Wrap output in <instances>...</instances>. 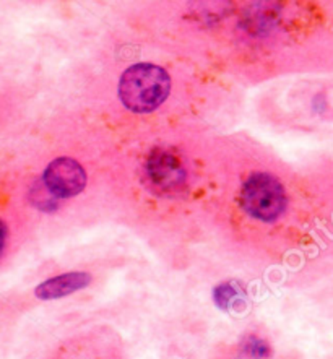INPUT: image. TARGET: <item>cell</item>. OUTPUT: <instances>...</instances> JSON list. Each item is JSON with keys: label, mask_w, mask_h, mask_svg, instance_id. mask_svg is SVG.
I'll use <instances>...</instances> for the list:
<instances>
[{"label": "cell", "mask_w": 333, "mask_h": 359, "mask_svg": "<svg viewBox=\"0 0 333 359\" xmlns=\"http://www.w3.org/2000/svg\"><path fill=\"white\" fill-rule=\"evenodd\" d=\"M171 91L168 72L155 64H135L127 69L119 81L122 104L133 112H151L166 101Z\"/></svg>", "instance_id": "1"}, {"label": "cell", "mask_w": 333, "mask_h": 359, "mask_svg": "<svg viewBox=\"0 0 333 359\" xmlns=\"http://www.w3.org/2000/svg\"><path fill=\"white\" fill-rule=\"evenodd\" d=\"M244 212L260 222H275L286 208V192L278 179L266 172H255L240 191Z\"/></svg>", "instance_id": "2"}, {"label": "cell", "mask_w": 333, "mask_h": 359, "mask_svg": "<svg viewBox=\"0 0 333 359\" xmlns=\"http://www.w3.org/2000/svg\"><path fill=\"white\" fill-rule=\"evenodd\" d=\"M145 177L151 191L161 197L179 196L187 184V171L181 158L163 148H155L147 158Z\"/></svg>", "instance_id": "3"}, {"label": "cell", "mask_w": 333, "mask_h": 359, "mask_svg": "<svg viewBox=\"0 0 333 359\" xmlns=\"http://www.w3.org/2000/svg\"><path fill=\"white\" fill-rule=\"evenodd\" d=\"M43 182L55 198H69L83 191L86 172L74 158H55L46 168Z\"/></svg>", "instance_id": "4"}, {"label": "cell", "mask_w": 333, "mask_h": 359, "mask_svg": "<svg viewBox=\"0 0 333 359\" xmlns=\"http://www.w3.org/2000/svg\"><path fill=\"white\" fill-rule=\"evenodd\" d=\"M91 281V275L85 273V271H70V273L57 275L54 278H49L41 283L38 288L34 290V294L38 299L49 301V299H59V297L69 296L75 291L83 290L88 286Z\"/></svg>", "instance_id": "5"}, {"label": "cell", "mask_w": 333, "mask_h": 359, "mask_svg": "<svg viewBox=\"0 0 333 359\" xmlns=\"http://www.w3.org/2000/svg\"><path fill=\"white\" fill-rule=\"evenodd\" d=\"M243 288L236 281H224V283L218 285L213 291L215 304L222 307L223 311H229L231 307L238 306L243 301Z\"/></svg>", "instance_id": "6"}, {"label": "cell", "mask_w": 333, "mask_h": 359, "mask_svg": "<svg viewBox=\"0 0 333 359\" xmlns=\"http://www.w3.org/2000/svg\"><path fill=\"white\" fill-rule=\"evenodd\" d=\"M29 198H32L34 207L43 210V212H53L57 208V198L48 191L44 182L34 184L32 192H29Z\"/></svg>", "instance_id": "7"}, {"label": "cell", "mask_w": 333, "mask_h": 359, "mask_svg": "<svg viewBox=\"0 0 333 359\" xmlns=\"http://www.w3.org/2000/svg\"><path fill=\"white\" fill-rule=\"evenodd\" d=\"M243 353L250 359H269L271 358V346L262 338L249 335L243 341Z\"/></svg>", "instance_id": "8"}, {"label": "cell", "mask_w": 333, "mask_h": 359, "mask_svg": "<svg viewBox=\"0 0 333 359\" xmlns=\"http://www.w3.org/2000/svg\"><path fill=\"white\" fill-rule=\"evenodd\" d=\"M5 239H7V228H5L4 222L0 219V254H2V250H4Z\"/></svg>", "instance_id": "9"}]
</instances>
